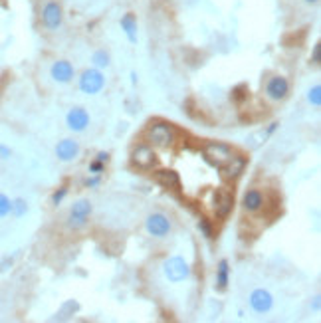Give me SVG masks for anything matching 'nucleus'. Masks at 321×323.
Instances as JSON below:
<instances>
[{"mask_svg":"<svg viewBox=\"0 0 321 323\" xmlns=\"http://www.w3.org/2000/svg\"><path fill=\"white\" fill-rule=\"evenodd\" d=\"M163 274L171 284H180V282H186L191 278L193 270L182 256H171L163 264Z\"/></svg>","mask_w":321,"mask_h":323,"instance_id":"nucleus-1","label":"nucleus"},{"mask_svg":"<svg viewBox=\"0 0 321 323\" xmlns=\"http://www.w3.org/2000/svg\"><path fill=\"white\" fill-rule=\"evenodd\" d=\"M77 88L86 95H97L105 88V73L97 68H88L84 70L79 79H77Z\"/></svg>","mask_w":321,"mask_h":323,"instance_id":"nucleus-2","label":"nucleus"},{"mask_svg":"<svg viewBox=\"0 0 321 323\" xmlns=\"http://www.w3.org/2000/svg\"><path fill=\"white\" fill-rule=\"evenodd\" d=\"M93 212V206L88 198H79L71 204L70 214H68V226L71 230H82L89 222V216Z\"/></svg>","mask_w":321,"mask_h":323,"instance_id":"nucleus-3","label":"nucleus"},{"mask_svg":"<svg viewBox=\"0 0 321 323\" xmlns=\"http://www.w3.org/2000/svg\"><path fill=\"white\" fill-rule=\"evenodd\" d=\"M145 230L153 238H167L173 230L171 218L163 212H153L145 218Z\"/></svg>","mask_w":321,"mask_h":323,"instance_id":"nucleus-4","label":"nucleus"},{"mask_svg":"<svg viewBox=\"0 0 321 323\" xmlns=\"http://www.w3.org/2000/svg\"><path fill=\"white\" fill-rule=\"evenodd\" d=\"M42 24H44V28L50 30V32L62 28V24H64V8H62L60 2L48 0V2L44 4V8H42Z\"/></svg>","mask_w":321,"mask_h":323,"instance_id":"nucleus-5","label":"nucleus"},{"mask_svg":"<svg viewBox=\"0 0 321 323\" xmlns=\"http://www.w3.org/2000/svg\"><path fill=\"white\" fill-rule=\"evenodd\" d=\"M248 304L254 313L264 315V313H270L272 307H274V295L268 289H264V287H256V289L250 291Z\"/></svg>","mask_w":321,"mask_h":323,"instance_id":"nucleus-6","label":"nucleus"},{"mask_svg":"<svg viewBox=\"0 0 321 323\" xmlns=\"http://www.w3.org/2000/svg\"><path fill=\"white\" fill-rule=\"evenodd\" d=\"M266 97L272 101H284L285 97L289 95V82L284 75H272L266 82Z\"/></svg>","mask_w":321,"mask_h":323,"instance_id":"nucleus-7","label":"nucleus"},{"mask_svg":"<svg viewBox=\"0 0 321 323\" xmlns=\"http://www.w3.org/2000/svg\"><path fill=\"white\" fill-rule=\"evenodd\" d=\"M91 123V117H89L88 109L82 107V105H75L66 113V125L73 133H84Z\"/></svg>","mask_w":321,"mask_h":323,"instance_id":"nucleus-8","label":"nucleus"},{"mask_svg":"<svg viewBox=\"0 0 321 323\" xmlns=\"http://www.w3.org/2000/svg\"><path fill=\"white\" fill-rule=\"evenodd\" d=\"M149 141L155 147H171L175 143V129L167 123H155L149 129Z\"/></svg>","mask_w":321,"mask_h":323,"instance_id":"nucleus-9","label":"nucleus"},{"mask_svg":"<svg viewBox=\"0 0 321 323\" xmlns=\"http://www.w3.org/2000/svg\"><path fill=\"white\" fill-rule=\"evenodd\" d=\"M79 153H82V147H79V143H77L75 139H71V137H66V139L58 141V145H56V157L62 163L75 161V159L79 157Z\"/></svg>","mask_w":321,"mask_h":323,"instance_id":"nucleus-10","label":"nucleus"},{"mask_svg":"<svg viewBox=\"0 0 321 323\" xmlns=\"http://www.w3.org/2000/svg\"><path fill=\"white\" fill-rule=\"evenodd\" d=\"M50 75L58 84H70L75 77V68L70 60H56L50 68Z\"/></svg>","mask_w":321,"mask_h":323,"instance_id":"nucleus-11","label":"nucleus"},{"mask_svg":"<svg viewBox=\"0 0 321 323\" xmlns=\"http://www.w3.org/2000/svg\"><path fill=\"white\" fill-rule=\"evenodd\" d=\"M131 161H133V165H137L139 169H151L155 165V161H157V155H155V151L149 145H139V147L133 149Z\"/></svg>","mask_w":321,"mask_h":323,"instance_id":"nucleus-12","label":"nucleus"},{"mask_svg":"<svg viewBox=\"0 0 321 323\" xmlns=\"http://www.w3.org/2000/svg\"><path fill=\"white\" fill-rule=\"evenodd\" d=\"M204 155L216 165H224L232 159V149L224 143H208L204 147Z\"/></svg>","mask_w":321,"mask_h":323,"instance_id":"nucleus-13","label":"nucleus"},{"mask_svg":"<svg viewBox=\"0 0 321 323\" xmlns=\"http://www.w3.org/2000/svg\"><path fill=\"white\" fill-rule=\"evenodd\" d=\"M242 208L250 212V214H256V212H260L262 208H264V195L258 191V189H250L244 193V197H242Z\"/></svg>","mask_w":321,"mask_h":323,"instance_id":"nucleus-14","label":"nucleus"},{"mask_svg":"<svg viewBox=\"0 0 321 323\" xmlns=\"http://www.w3.org/2000/svg\"><path fill=\"white\" fill-rule=\"evenodd\" d=\"M244 169H246V157H240V155H232L230 161L224 163V167H222V173H224V177L226 179H238L242 173H244Z\"/></svg>","mask_w":321,"mask_h":323,"instance_id":"nucleus-15","label":"nucleus"},{"mask_svg":"<svg viewBox=\"0 0 321 323\" xmlns=\"http://www.w3.org/2000/svg\"><path fill=\"white\" fill-rule=\"evenodd\" d=\"M119 24H121V30H123V34L127 36V40L131 42V44H137V18H135V14L133 12H127L121 16L119 20Z\"/></svg>","mask_w":321,"mask_h":323,"instance_id":"nucleus-16","label":"nucleus"},{"mask_svg":"<svg viewBox=\"0 0 321 323\" xmlns=\"http://www.w3.org/2000/svg\"><path fill=\"white\" fill-rule=\"evenodd\" d=\"M232 204H234L232 195H228V193H220V195L216 197V204H214V212H216V216H218L220 220L228 218L232 212Z\"/></svg>","mask_w":321,"mask_h":323,"instance_id":"nucleus-17","label":"nucleus"},{"mask_svg":"<svg viewBox=\"0 0 321 323\" xmlns=\"http://www.w3.org/2000/svg\"><path fill=\"white\" fill-rule=\"evenodd\" d=\"M155 179L159 180L165 189H173V191H178V189H180V177H178V173L171 171V169H160V171H157Z\"/></svg>","mask_w":321,"mask_h":323,"instance_id":"nucleus-18","label":"nucleus"},{"mask_svg":"<svg viewBox=\"0 0 321 323\" xmlns=\"http://www.w3.org/2000/svg\"><path fill=\"white\" fill-rule=\"evenodd\" d=\"M228 282H230V264L226 258H222L216 266V287L220 291H224L228 287Z\"/></svg>","mask_w":321,"mask_h":323,"instance_id":"nucleus-19","label":"nucleus"},{"mask_svg":"<svg viewBox=\"0 0 321 323\" xmlns=\"http://www.w3.org/2000/svg\"><path fill=\"white\" fill-rule=\"evenodd\" d=\"M91 64H93V68H97V70H107V68L111 66V56H109L107 50L99 48V50H95V52L91 54Z\"/></svg>","mask_w":321,"mask_h":323,"instance_id":"nucleus-20","label":"nucleus"},{"mask_svg":"<svg viewBox=\"0 0 321 323\" xmlns=\"http://www.w3.org/2000/svg\"><path fill=\"white\" fill-rule=\"evenodd\" d=\"M28 212V202L24 198H14L12 200V208H10V214L16 216V218H22V216Z\"/></svg>","mask_w":321,"mask_h":323,"instance_id":"nucleus-21","label":"nucleus"},{"mask_svg":"<svg viewBox=\"0 0 321 323\" xmlns=\"http://www.w3.org/2000/svg\"><path fill=\"white\" fill-rule=\"evenodd\" d=\"M307 103H309L311 107H321V86L319 84H315L313 88H309V91H307Z\"/></svg>","mask_w":321,"mask_h":323,"instance_id":"nucleus-22","label":"nucleus"},{"mask_svg":"<svg viewBox=\"0 0 321 323\" xmlns=\"http://www.w3.org/2000/svg\"><path fill=\"white\" fill-rule=\"evenodd\" d=\"M198 230L200 234L204 236V238H214V230H212V224H210V220H206V218H200L198 220Z\"/></svg>","mask_w":321,"mask_h":323,"instance_id":"nucleus-23","label":"nucleus"},{"mask_svg":"<svg viewBox=\"0 0 321 323\" xmlns=\"http://www.w3.org/2000/svg\"><path fill=\"white\" fill-rule=\"evenodd\" d=\"M10 208H12V200L4 193H0V218H6L10 214Z\"/></svg>","mask_w":321,"mask_h":323,"instance_id":"nucleus-24","label":"nucleus"},{"mask_svg":"<svg viewBox=\"0 0 321 323\" xmlns=\"http://www.w3.org/2000/svg\"><path fill=\"white\" fill-rule=\"evenodd\" d=\"M66 197H68V186H60V189L52 195V198H50L52 206H60V204L66 200Z\"/></svg>","mask_w":321,"mask_h":323,"instance_id":"nucleus-25","label":"nucleus"},{"mask_svg":"<svg viewBox=\"0 0 321 323\" xmlns=\"http://www.w3.org/2000/svg\"><path fill=\"white\" fill-rule=\"evenodd\" d=\"M105 171V163L97 161V159H93V161L89 163V173L91 175H101Z\"/></svg>","mask_w":321,"mask_h":323,"instance_id":"nucleus-26","label":"nucleus"},{"mask_svg":"<svg viewBox=\"0 0 321 323\" xmlns=\"http://www.w3.org/2000/svg\"><path fill=\"white\" fill-rule=\"evenodd\" d=\"M99 184H101V175H89L88 179L84 180L86 189H97Z\"/></svg>","mask_w":321,"mask_h":323,"instance_id":"nucleus-27","label":"nucleus"},{"mask_svg":"<svg viewBox=\"0 0 321 323\" xmlns=\"http://www.w3.org/2000/svg\"><path fill=\"white\" fill-rule=\"evenodd\" d=\"M321 62V44L317 42L315 46H313V52H311V64L313 66H319Z\"/></svg>","mask_w":321,"mask_h":323,"instance_id":"nucleus-28","label":"nucleus"},{"mask_svg":"<svg viewBox=\"0 0 321 323\" xmlns=\"http://www.w3.org/2000/svg\"><path fill=\"white\" fill-rule=\"evenodd\" d=\"M10 157H12V149L6 147L4 143H0V159L6 161V159H10Z\"/></svg>","mask_w":321,"mask_h":323,"instance_id":"nucleus-29","label":"nucleus"},{"mask_svg":"<svg viewBox=\"0 0 321 323\" xmlns=\"http://www.w3.org/2000/svg\"><path fill=\"white\" fill-rule=\"evenodd\" d=\"M95 159H97V161H101V163H105V165H107V161H109V153H107V151H99Z\"/></svg>","mask_w":321,"mask_h":323,"instance_id":"nucleus-30","label":"nucleus"},{"mask_svg":"<svg viewBox=\"0 0 321 323\" xmlns=\"http://www.w3.org/2000/svg\"><path fill=\"white\" fill-rule=\"evenodd\" d=\"M278 127H280V123H272V125H270V127H268V129H266V133H264V137H270V135H272V133H274V131H276Z\"/></svg>","mask_w":321,"mask_h":323,"instance_id":"nucleus-31","label":"nucleus"},{"mask_svg":"<svg viewBox=\"0 0 321 323\" xmlns=\"http://www.w3.org/2000/svg\"><path fill=\"white\" fill-rule=\"evenodd\" d=\"M12 264V258H6L2 264H0V272H4V270H8V266Z\"/></svg>","mask_w":321,"mask_h":323,"instance_id":"nucleus-32","label":"nucleus"},{"mask_svg":"<svg viewBox=\"0 0 321 323\" xmlns=\"http://www.w3.org/2000/svg\"><path fill=\"white\" fill-rule=\"evenodd\" d=\"M313 309H315V311L319 309V295H315V298H313Z\"/></svg>","mask_w":321,"mask_h":323,"instance_id":"nucleus-33","label":"nucleus"},{"mask_svg":"<svg viewBox=\"0 0 321 323\" xmlns=\"http://www.w3.org/2000/svg\"><path fill=\"white\" fill-rule=\"evenodd\" d=\"M303 2H305V4H317L319 0H303Z\"/></svg>","mask_w":321,"mask_h":323,"instance_id":"nucleus-34","label":"nucleus"}]
</instances>
